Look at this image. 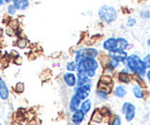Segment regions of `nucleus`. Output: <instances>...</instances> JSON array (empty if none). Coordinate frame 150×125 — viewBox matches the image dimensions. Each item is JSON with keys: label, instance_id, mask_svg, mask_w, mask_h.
I'll return each mask as SVG.
<instances>
[{"label": "nucleus", "instance_id": "f257e3e1", "mask_svg": "<svg viewBox=\"0 0 150 125\" xmlns=\"http://www.w3.org/2000/svg\"><path fill=\"white\" fill-rule=\"evenodd\" d=\"M124 66L132 72V75H137V76L143 77V78L146 77L147 69H146V67L143 64V61H142V59L140 57L139 54H128Z\"/></svg>", "mask_w": 150, "mask_h": 125}, {"label": "nucleus", "instance_id": "f03ea898", "mask_svg": "<svg viewBox=\"0 0 150 125\" xmlns=\"http://www.w3.org/2000/svg\"><path fill=\"white\" fill-rule=\"evenodd\" d=\"M98 18L104 24H112L118 18V10L111 5H103L97 12Z\"/></svg>", "mask_w": 150, "mask_h": 125}, {"label": "nucleus", "instance_id": "7ed1b4c3", "mask_svg": "<svg viewBox=\"0 0 150 125\" xmlns=\"http://www.w3.org/2000/svg\"><path fill=\"white\" fill-rule=\"evenodd\" d=\"M121 112L124 114L125 116V119L127 123H131L134 121L135 116H136V107L132 103V102H124L122 106H121Z\"/></svg>", "mask_w": 150, "mask_h": 125}, {"label": "nucleus", "instance_id": "20e7f679", "mask_svg": "<svg viewBox=\"0 0 150 125\" xmlns=\"http://www.w3.org/2000/svg\"><path fill=\"white\" fill-rule=\"evenodd\" d=\"M93 84L94 83H88V84H84V85H81V86H75L74 89V94L77 95L81 100H84V99H88L89 95H90V92L93 89Z\"/></svg>", "mask_w": 150, "mask_h": 125}, {"label": "nucleus", "instance_id": "39448f33", "mask_svg": "<svg viewBox=\"0 0 150 125\" xmlns=\"http://www.w3.org/2000/svg\"><path fill=\"white\" fill-rule=\"evenodd\" d=\"M117 79L120 84H124V85L125 84H131V83H133V75L126 67H124L117 73Z\"/></svg>", "mask_w": 150, "mask_h": 125}, {"label": "nucleus", "instance_id": "423d86ee", "mask_svg": "<svg viewBox=\"0 0 150 125\" xmlns=\"http://www.w3.org/2000/svg\"><path fill=\"white\" fill-rule=\"evenodd\" d=\"M62 80L65 83V85L67 87H75L76 86V82H77V77H76V72H69L66 71L62 75Z\"/></svg>", "mask_w": 150, "mask_h": 125}, {"label": "nucleus", "instance_id": "0eeeda50", "mask_svg": "<svg viewBox=\"0 0 150 125\" xmlns=\"http://www.w3.org/2000/svg\"><path fill=\"white\" fill-rule=\"evenodd\" d=\"M11 96V91L6 83V80L0 76V100L1 101H8Z\"/></svg>", "mask_w": 150, "mask_h": 125}, {"label": "nucleus", "instance_id": "6e6552de", "mask_svg": "<svg viewBox=\"0 0 150 125\" xmlns=\"http://www.w3.org/2000/svg\"><path fill=\"white\" fill-rule=\"evenodd\" d=\"M102 47L105 52H114L117 50V37H109L106 38L103 44Z\"/></svg>", "mask_w": 150, "mask_h": 125}, {"label": "nucleus", "instance_id": "1a4fd4ad", "mask_svg": "<svg viewBox=\"0 0 150 125\" xmlns=\"http://www.w3.org/2000/svg\"><path fill=\"white\" fill-rule=\"evenodd\" d=\"M111 93H112L117 99H124V98H126L128 91H127V87L124 84H118V85L113 86Z\"/></svg>", "mask_w": 150, "mask_h": 125}, {"label": "nucleus", "instance_id": "9d476101", "mask_svg": "<svg viewBox=\"0 0 150 125\" xmlns=\"http://www.w3.org/2000/svg\"><path fill=\"white\" fill-rule=\"evenodd\" d=\"M132 93H133V95H134V98H136V99H139V100H142V99H144L146 98V89L144 87H142L140 84H137V83H135L134 82V84L132 85Z\"/></svg>", "mask_w": 150, "mask_h": 125}, {"label": "nucleus", "instance_id": "9b49d317", "mask_svg": "<svg viewBox=\"0 0 150 125\" xmlns=\"http://www.w3.org/2000/svg\"><path fill=\"white\" fill-rule=\"evenodd\" d=\"M86 117L87 115L81 110V109H77L76 111L72 112V116H71V122L73 124H80L82 125V123L86 121Z\"/></svg>", "mask_w": 150, "mask_h": 125}, {"label": "nucleus", "instance_id": "f8f14e48", "mask_svg": "<svg viewBox=\"0 0 150 125\" xmlns=\"http://www.w3.org/2000/svg\"><path fill=\"white\" fill-rule=\"evenodd\" d=\"M81 101H82V100H81L77 95L73 94V95L71 96V99H69V102H68V110H69L71 112H74L77 109H80Z\"/></svg>", "mask_w": 150, "mask_h": 125}, {"label": "nucleus", "instance_id": "ddd939ff", "mask_svg": "<svg viewBox=\"0 0 150 125\" xmlns=\"http://www.w3.org/2000/svg\"><path fill=\"white\" fill-rule=\"evenodd\" d=\"M96 98H98L100 101H108L110 99V94L111 92L109 89H103V87H97L96 89Z\"/></svg>", "mask_w": 150, "mask_h": 125}, {"label": "nucleus", "instance_id": "4468645a", "mask_svg": "<svg viewBox=\"0 0 150 125\" xmlns=\"http://www.w3.org/2000/svg\"><path fill=\"white\" fill-rule=\"evenodd\" d=\"M104 121H105V118H104V116L102 115L100 110L96 108L94 111H93V114H91V117H90V122H93V123H95V124L99 125V124H102Z\"/></svg>", "mask_w": 150, "mask_h": 125}, {"label": "nucleus", "instance_id": "2eb2a0df", "mask_svg": "<svg viewBox=\"0 0 150 125\" xmlns=\"http://www.w3.org/2000/svg\"><path fill=\"white\" fill-rule=\"evenodd\" d=\"M12 3L15 6V8L18 9V12H24V10H27L29 8L30 0H14Z\"/></svg>", "mask_w": 150, "mask_h": 125}, {"label": "nucleus", "instance_id": "dca6fc26", "mask_svg": "<svg viewBox=\"0 0 150 125\" xmlns=\"http://www.w3.org/2000/svg\"><path fill=\"white\" fill-rule=\"evenodd\" d=\"M80 109H81L86 115L89 114V112L91 111V109H93V101H91L89 98L82 100V101H81V105H80Z\"/></svg>", "mask_w": 150, "mask_h": 125}, {"label": "nucleus", "instance_id": "f3484780", "mask_svg": "<svg viewBox=\"0 0 150 125\" xmlns=\"http://www.w3.org/2000/svg\"><path fill=\"white\" fill-rule=\"evenodd\" d=\"M76 77H77L76 86H81V85H84V84H88V83H93V79L89 78L84 73H76Z\"/></svg>", "mask_w": 150, "mask_h": 125}, {"label": "nucleus", "instance_id": "a211bd4d", "mask_svg": "<svg viewBox=\"0 0 150 125\" xmlns=\"http://www.w3.org/2000/svg\"><path fill=\"white\" fill-rule=\"evenodd\" d=\"M128 44H129V41H128L125 37H117V48L127 51Z\"/></svg>", "mask_w": 150, "mask_h": 125}, {"label": "nucleus", "instance_id": "6ab92c4d", "mask_svg": "<svg viewBox=\"0 0 150 125\" xmlns=\"http://www.w3.org/2000/svg\"><path fill=\"white\" fill-rule=\"evenodd\" d=\"M15 46L19 48V50H25L28 46H29V41L27 38L24 37H19L18 40L15 41Z\"/></svg>", "mask_w": 150, "mask_h": 125}, {"label": "nucleus", "instance_id": "aec40b11", "mask_svg": "<svg viewBox=\"0 0 150 125\" xmlns=\"http://www.w3.org/2000/svg\"><path fill=\"white\" fill-rule=\"evenodd\" d=\"M66 70L69 72H76V69H77V63L75 62L74 60H71L66 63Z\"/></svg>", "mask_w": 150, "mask_h": 125}, {"label": "nucleus", "instance_id": "412c9836", "mask_svg": "<svg viewBox=\"0 0 150 125\" xmlns=\"http://www.w3.org/2000/svg\"><path fill=\"white\" fill-rule=\"evenodd\" d=\"M109 125H121L122 124V121H121V117L119 115H112L110 118H109Z\"/></svg>", "mask_w": 150, "mask_h": 125}, {"label": "nucleus", "instance_id": "4be33fe9", "mask_svg": "<svg viewBox=\"0 0 150 125\" xmlns=\"http://www.w3.org/2000/svg\"><path fill=\"white\" fill-rule=\"evenodd\" d=\"M7 15H9V16H15L16 15V13H18V9L15 8V6L13 5V3H8L7 5Z\"/></svg>", "mask_w": 150, "mask_h": 125}, {"label": "nucleus", "instance_id": "5701e85b", "mask_svg": "<svg viewBox=\"0 0 150 125\" xmlns=\"http://www.w3.org/2000/svg\"><path fill=\"white\" fill-rule=\"evenodd\" d=\"M24 89H25V86H24V83H22V82L16 83L15 86H14V92H15L16 94H22V93H24Z\"/></svg>", "mask_w": 150, "mask_h": 125}, {"label": "nucleus", "instance_id": "b1692460", "mask_svg": "<svg viewBox=\"0 0 150 125\" xmlns=\"http://www.w3.org/2000/svg\"><path fill=\"white\" fill-rule=\"evenodd\" d=\"M136 23H137L136 18L133 17V16H129V17L127 18V21H126V25H127V27H129V28L135 27V25H136Z\"/></svg>", "mask_w": 150, "mask_h": 125}, {"label": "nucleus", "instance_id": "393cba45", "mask_svg": "<svg viewBox=\"0 0 150 125\" xmlns=\"http://www.w3.org/2000/svg\"><path fill=\"white\" fill-rule=\"evenodd\" d=\"M140 17L143 20H150V10L149 9H142L140 12Z\"/></svg>", "mask_w": 150, "mask_h": 125}, {"label": "nucleus", "instance_id": "a878e982", "mask_svg": "<svg viewBox=\"0 0 150 125\" xmlns=\"http://www.w3.org/2000/svg\"><path fill=\"white\" fill-rule=\"evenodd\" d=\"M142 61H143V64H144L146 69H150V53L146 54L144 57L142 59Z\"/></svg>", "mask_w": 150, "mask_h": 125}, {"label": "nucleus", "instance_id": "bb28decb", "mask_svg": "<svg viewBox=\"0 0 150 125\" xmlns=\"http://www.w3.org/2000/svg\"><path fill=\"white\" fill-rule=\"evenodd\" d=\"M15 29H13V28H11V27H7L6 29H5V32H6V35L9 37H13L15 36Z\"/></svg>", "mask_w": 150, "mask_h": 125}, {"label": "nucleus", "instance_id": "cd10ccee", "mask_svg": "<svg viewBox=\"0 0 150 125\" xmlns=\"http://www.w3.org/2000/svg\"><path fill=\"white\" fill-rule=\"evenodd\" d=\"M22 61H23V60H22V56H21V55H19V56H16V57L13 59V62H14L15 66H21Z\"/></svg>", "mask_w": 150, "mask_h": 125}, {"label": "nucleus", "instance_id": "c85d7f7f", "mask_svg": "<svg viewBox=\"0 0 150 125\" xmlns=\"http://www.w3.org/2000/svg\"><path fill=\"white\" fill-rule=\"evenodd\" d=\"M59 56H61V52H54V53L51 54V57L52 59H58Z\"/></svg>", "mask_w": 150, "mask_h": 125}, {"label": "nucleus", "instance_id": "c756f323", "mask_svg": "<svg viewBox=\"0 0 150 125\" xmlns=\"http://www.w3.org/2000/svg\"><path fill=\"white\" fill-rule=\"evenodd\" d=\"M146 78H147L148 83L150 84V69H147V72H146Z\"/></svg>", "mask_w": 150, "mask_h": 125}, {"label": "nucleus", "instance_id": "7c9ffc66", "mask_svg": "<svg viewBox=\"0 0 150 125\" xmlns=\"http://www.w3.org/2000/svg\"><path fill=\"white\" fill-rule=\"evenodd\" d=\"M4 1H5V3H7V5H8V3H12L14 0H4Z\"/></svg>", "mask_w": 150, "mask_h": 125}, {"label": "nucleus", "instance_id": "2f4dec72", "mask_svg": "<svg viewBox=\"0 0 150 125\" xmlns=\"http://www.w3.org/2000/svg\"><path fill=\"white\" fill-rule=\"evenodd\" d=\"M4 5H5V1H4V0H0V8H1Z\"/></svg>", "mask_w": 150, "mask_h": 125}, {"label": "nucleus", "instance_id": "473e14b6", "mask_svg": "<svg viewBox=\"0 0 150 125\" xmlns=\"http://www.w3.org/2000/svg\"><path fill=\"white\" fill-rule=\"evenodd\" d=\"M147 45H148V47L150 48V37L148 38V40H147Z\"/></svg>", "mask_w": 150, "mask_h": 125}, {"label": "nucleus", "instance_id": "72a5a7b5", "mask_svg": "<svg viewBox=\"0 0 150 125\" xmlns=\"http://www.w3.org/2000/svg\"><path fill=\"white\" fill-rule=\"evenodd\" d=\"M12 125H21V123H20V122H14Z\"/></svg>", "mask_w": 150, "mask_h": 125}, {"label": "nucleus", "instance_id": "f704fd0d", "mask_svg": "<svg viewBox=\"0 0 150 125\" xmlns=\"http://www.w3.org/2000/svg\"><path fill=\"white\" fill-rule=\"evenodd\" d=\"M71 125H80V124H73V123H72V124H71Z\"/></svg>", "mask_w": 150, "mask_h": 125}, {"label": "nucleus", "instance_id": "c9c22d12", "mask_svg": "<svg viewBox=\"0 0 150 125\" xmlns=\"http://www.w3.org/2000/svg\"><path fill=\"white\" fill-rule=\"evenodd\" d=\"M103 125H109V123H106V124H103Z\"/></svg>", "mask_w": 150, "mask_h": 125}, {"label": "nucleus", "instance_id": "e433bc0d", "mask_svg": "<svg viewBox=\"0 0 150 125\" xmlns=\"http://www.w3.org/2000/svg\"><path fill=\"white\" fill-rule=\"evenodd\" d=\"M0 125H2V123H0Z\"/></svg>", "mask_w": 150, "mask_h": 125}]
</instances>
